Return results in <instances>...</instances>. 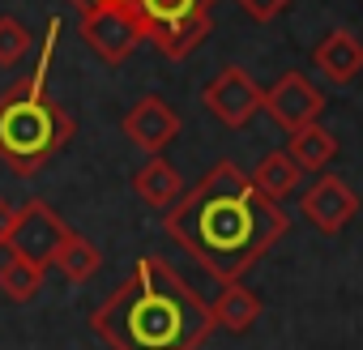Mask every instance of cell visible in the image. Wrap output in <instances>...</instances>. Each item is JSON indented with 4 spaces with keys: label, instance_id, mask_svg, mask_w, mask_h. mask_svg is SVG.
Instances as JSON below:
<instances>
[{
    "label": "cell",
    "instance_id": "11",
    "mask_svg": "<svg viewBox=\"0 0 363 350\" xmlns=\"http://www.w3.org/2000/svg\"><path fill=\"white\" fill-rule=\"evenodd\" d=\"M312 64L320 69L325 81H333V86H350V81L363 73V43H359L350 30H329V35L316 43Z\"/></svg>",
    "mask_w": 363,
    "mask_h": 350
},
{
    "label": "cell",
    "instance_id": "4",
    "mask_svg": "<svg viewBox=\"0 0 363 350\" xmlns=\"http://www.w3.org/2000/svg\"><path fill=\"white\" fill-rule=\"evenodd\" d=\"M145 43L167 60L193 56L214 30V0H133Z\"/></svg>",
    "mask_w": 363,
    "mask_h": 350
},
{
    "label": "cell",
    "instance_id": "19",
    "mask_svg": "<svg viewBox=\"0 0 363 350\" xmlns=\"http://www.w3.org/2000/svg\"><path fill=\"white\" fill-rule=\"evenodd\" d=\"M235 5H240L252 22H274L278 13L291 9V0H235Z\"/></svg>",
    "mask_w": 363,
    "mask_h": 350
},
{
    "label": "cell",
    "instance_id": "5",
    "mask_svg": "<svg viewBox=\"0 0 363 350\" xmlns=\"http://www.w3.org/2000/svg\"><path fill=\"white\" fill-rule=\"evenodd\" d=\"M82 39L103 64H124L137 43H145L133 0H107V5L82 9Z\"/></svg>",
    "mask_w": 363,
    "mask_h": 350
},
{
    "label": "cell",
    "instance_id": "7",
    "mask_svg": "<svg viewBox=\"0 0 363 350\" xmlns=\"http://www.w3.org/2000/svg\"><path fill=\"white\" fill-rule=\"evenodd\" d=\"M65 235H69V227H65V218L48 201H26L18 210V222H13V235H9L5 248L13 256H26L39 269H48L52 256H56V248L65 244Z\"/></svg>",
    "mask_w": 363,
    "mask_h": 350
},
{
    "label": "cell",
    "instance_id": "9",
    "mask_svg": "<svg viewBox=\"0 0 363 350\" xmlns=\"http://www.w3.org/2000/svg\"><path fill=\"white\" fill-rule=\"evenodd\" d=\"M299 210H303V218H308L320 235H337L342 227L354 222V214H359V193L342 180V175H325V171H320V180L303 193Z\"/></svg>",
    "mask_w": 363,
    "mask_h": 350
},
{
    "label": "cell",
    "instance_id": "12",
    "mask_svg": "<svg viewBox=\"0 0 363 350\" xmlns=\"http://www.w3.org/2000/svg\"><path fill=\"white\" fill-rule=\"evenodd\" d=\"M210 316H214L218 329H227V333L240 337V333H248V329L261 320V295L248 290L240 278H235V282H223L218 299L210 303Z\"/></svg>",
    "mask_w": 363,
    "mask_h": 350
},
{
    "label": "cell",
    "instance_id": "20",
    "mask_svg": "<svg viewBox=\"0 0 363 350\" xmlns=\"http://www.w3.org/2000/svg\"><path fill=\"white\" fill-rule=\"evenodd\" d=\"M13 222H18V210H13L5 197H0V248L9 244V235H13Z\"/></svg>",
    "mask_w": 363,
    "mask_h": 350
},
{
    "label": "cell",
    "instance_id": "10",
    "mask_svg": "<svg viewBox=\"0 0 363 350\" xmlns=\"http://www.w3.org/2000/svg\"><path fill=\"white\" fill-rule=\"evenodd\" d=\"M124 137L133 145H141L145 154H162L175 137H179V115L158 98V94H145L128 107L124 115Z\"/></svg>",
    "mask_w": 363,
    "mask_h": 350
},
{
    "label": "cell",
    "instance_id": "13",
    "mask_svg": "<svg viewBox=\"0 0 363 350\" xmlns=\"http://www.w3.org/2000/svg\"><path fill=\"white\" fill-rule=\"evenodd\" d=\"M133 193L150 205V210H171L179 201V193H184V180H179V171L167 162V158H150L137 175H133Z\"/></svg>",
    "mask_w": 363,
    "mask_h": 350
},
{
    "label": "cell",
    "instance_id": "17",
    "mask_svg": "<svg viewBox=\"0 0 363 350\" xmlns=\"http://www.w3.org/2000/svg\"><path fill=\"white\" fill-rule=\"evenodd\" d=\"M39 286H43V269H39L35 261L13 256V252L0 261V295H5V299H13V303H30V299L39 295Z\"/></svg>",
    "mask_w": 363,
    "mask_h": 350
},
{
    "label": "cell",
    "instance_id": "18",
    "mask_svg": "<svg viewBox=\"0 0 363 350\" xmlns=\"http://www.w3.org/2000/svg\"><path fill=\"white\" fill-rule=\"evenodd\" d=\"M30 56V30L18 18H0V69H18Z\"/></svg>",
    "mask_w": 363,
    "mask_h": 350
},
{
    "label": "cell",
    "instance_id": "2",
    "mask_svg": "<svg viewBox=\"0 0 363 350\" xmlns=\"http://www.w3.org/2000/svg\"><path fill=\"white\" fill-rule=\"evenodd\" d=\"M90 324L111 350H197L214 333L210 303L162 256H141Z\"/></svg>",
    "mask_w": 363,
    "mask_h": 350
},
{
    "label": "cell",
    "instance_id": "14",
    "mask_svg": "<svg viewBox=\"0 0 363 350\" xmlns=\"http://www.w3.org/2000/svg\"><path fill=\"white\" fill-rule=\"evenodd\" d=\"M299 162L286 154V149H269L261 162H257V171L248 175V180L257 184V193H265L269 201H282L286 193H295L299 188Z\"/></svg>",
    "mask_w": 363,
    "mask_h": 350
},
{
    "label": "cell",
    "instance_id": "15",
    "mask_svg": "<svg viewBox=\"0 0 363 350\" xmlns=\"http://www.w3.org/2000/svg\"><path fill=\"white\" fill-rule=\"evenodd\" d=\"M286 154L299 162V171H325V166L337 158V141H333L329 128H320V124H303V128L291 132Z\"/></svg>",
    "mask_w": 363,
    "mask_h": 350
},
{
    "label": "cell",
    "instance_id": "16",
    "mask_svg": "<svg viewBox=\"0 0 363 350\" xmlns=\"http://www.w3.org/2000/svg\"><path fill=\"white\" fill-rule=\"evenodd\" d=\"M52 265L69 278V282H86V278H94L99 273V265H103V252L86 239V235H77V231H69L65 235V244L56 248V256H52Z\"/></svg>",
    "mask_w": 363,
    "mask_h": 350
},
{
    "label": "cell",
    "instance_id": "6",
    "mask_svg": "<svg viewBox=\"0 0 363 350\" xmlns=\"http://www.w3.org/2000/svg\"><path fill=\"white\" fill-rule=\"evenodd\" d=\"M261 98H265V90H261V86L252 81V73L240 69V64L218 69V73L206 81V90H201V107H206L218 124H227V128H248L252 115L261 111Z\"/></svg>",
    "mask_w": 363,
    "mask_h": 350
},
{
    "label": "cell",
    "instance_id": "1",
    "mask_svg": "<svg viewBox=\"0 0 363 350\" xmlns=\"http://www.w3.org/2000/svg\"><path fill=\"white\" fill-rule=\"evenodd\" d=\"M162 231L218 282H235L291 231V218L278 201L257 193L235 162H218L179 193Z\"/></svg>",
    "mask_w": 363,
    "mask_h": 350
},
{
    "label": "cell",
    "instance_id": "8",
    "mask_svg": "<svg viewBox=\"0 0 363 350\" xmlns=\"http://www.w3.org/2000/svg\"><path fill=\"white\" fill-rule=\"evenodd\" d=\"M261 111H269V120H274L278 128L295 132V128L320 120V111H325V90H316L303 73L291 69V73H282V77L265 90Z\"/></svg>",
    "mask_w": 363,
    "mask_h": 350
},
{
    "label": "cell",
    "instance_id": "21",
    "mask_svg": "<svg viewBox=\"0 0 363 350\" xmlns=\"http://www.w3.org/2000/svg\"><path fill=\"white\" fill-rule=\"evenodd\" d=\"M77 9H90V5H107V0H73Z\"/></svg>",
    "mask_w": 363,
    "mask_h": 350
},
{
    "label": "cell",
    "instance_id": "3",
    "mask_svg": "<svg viewBox=\"0 0 363 350\" xmlns=\"http://www.w3.org/2000/svg\"><path fill=\"white\" fill-rule=\"evenodd\" d=\"M56 39H60V22L48 18V35H43V52L39 64L30 69L26 81H13L0 94V158L13 175H35L39 166H48V158H56L69 141H73V115L48 98L43 81L56 56Z\"/></svg>",
    "mask_w": 363,
    "mask_h": 350
}]
</instances>
